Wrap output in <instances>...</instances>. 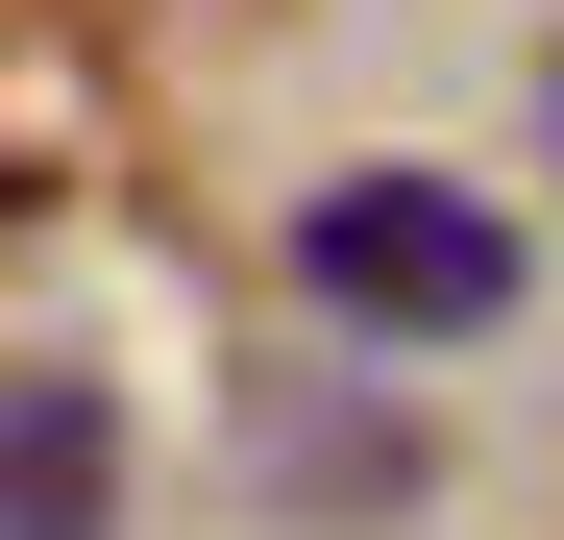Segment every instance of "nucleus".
<instances>
[{
    "mask_svg": "<svg viewBox=\"0 0 564 540\" xmlns=\"http://www.w3.org/2000/svg\"><path fill=\"white\" fill-rule=\"evenodd\" d=\"M295 270H319V320H368V344H491L516 320V222L442 197V172H344V197L295 222Z\"/></svg>",
    "mask_w": 564,
    "mask_h": 540,
    "instance_id": "obj_1",
    "label": "nucleus"
},
{
    "mask_svg": "<svg viewBox=\"0 0 564 540\" xmlns=\"http://www.w3.org/2000/svg\"><path fill=\"white\" fill-rule=\"evenodd\" d=\"M123 516V418L99 393H0V540H99Z\"/></svg>",
    "mask_w": 564,
    "mask_h": 540,
    "instance_id": "obj_3",
    "label": "nucleus"
},
{
    "mask_svg": "<svg viewBox=\"0 0 564 540\" xmlns=\"http://www.w3.org/2000/svg\"><path fill=\"white\" fill-rule=\"evenodd\" d=\"M148 172V99H123V50L74 25V0H0V246H74Z\"/></svg>",
    "mask_w": 564,
    "mask_h": 540,
    "instance_id": "obj_2",
    "label": "nucleus"
},
{
    "mask_svg": "<svg viewBox=\"0 0 564 540\" xmlns=\"http://www.w3.org/2000/svg\"><path fill=\"white\" fill-rule=\"evenodd\" d=\"M540 148H564V99H540Z\"/></svg>",
    "mask_w": 564,
    "mask_h": 540,
    "instance_id": "obj_4",
    "label": "nucleus"
}]
</instances>
